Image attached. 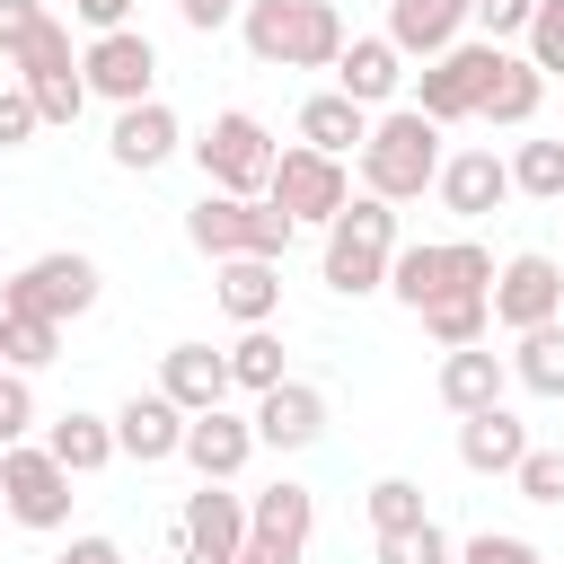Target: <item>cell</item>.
<instances>
[{
  "label": "cell",
  "instance_id": "obj_1",
  "mask_svg": "<svg viewBox=\"0 0 564 564\" xmlns=\"http://www.w3.org/2000/svg\"><path fill=\"white\" fill-rule=\"evenodd\" d=\"M238 35H247V53L264 70H335V53L352 44L335 0H247Z\"/></svg>",
  "mask_w": 564,
  "mask_h": 564
},
{
  "label": "cell",
  "instance_id": "obj_2",
  "mask_svg": "<svg viewBox=\"0 0 564 564\" xmlns=\"http://www.w3.org/2000/svg\"><path fill=\"white\" fill-rule=\"evenodd\" d=\"M432 176H441V123L423 106H379L370 141H361V194L414 203V194H432Z\"/></svg>",
  "mask_w": 564,
  "mask_h": 564
},
{
  "label": "cell",
  "instance_id": "obj_3",
  "mask_svg": "<svg viewBox=\"0 0 564 564\" xmlns=\"http://www.w3.org/2000/svg\"><path fill=\"white\" fill-rule=\"evenodd\" d=\"M388 264H397V203L352 194V203L326 220V256H317V273H326V291L361 300V291H388Z\"/></svg>",
  "mask_w": 564,
  "mask_h": 564
},
{
  "label": "cell",
  "instance_id": "obj_4",
  "mask_svg": "<svg viewBox=\"0 0 564 564\" xmlns=\"http://www.w3.org/2000/svg\"><path fill=\"white\" fill-rule=\"evenodd\" d=\"M185 238L220 264V256H291V238H300V220L282 212V203H264V194H212L203 185V203L185 212Z\"/></svg>",
  "mask_w": 564,
  "mask_h": 564
},
{
  "label": "cell",
  "instance_id": "obj_5",
  "mask_svg": "<svg viewBox=\"0 0 564 564\" xmlns=\"http://www.w3.org/2000/svg\"><path fill=\"white\" fill-rule=\"evenodd\" d=\"M494 247H476V238H414V247H397V264H388V291L405 300V308H432V300H449V291H485L494 300Z\"/></svg>",
  "mask_w": 564,
  "mask_h": 564
},
{
  "label": "cell",
  "instance_id": "obj_6",
  "mask_svg": "<svg viewBox=\"0 0 564 564\" xmlns=\"http://www.w3.org/2000/svg\"><path fill=\"white\" fill-rule=\"evenodd\" d=\"M194 159H203V185L212 194H264L273 185V132L247 115V106H229V115H212V132L194 141Z\"/></svg>",
  "mask_w": 564,
  "mask_h": 564
},
{
  "label": "cell",
  "instance_id": "obj_7",
  "mask_svg": "<svg viewBox=\"0 0 564 564\" xmlns=\"http://www.w3.org/2000/svg\"><path fill=\"white\" fill-rule=\"evenodd\" d=\"M97 291H106L97 264H88L79 247H53V256H26V264L0 282V308H35V317H62V326H70V317L97 308Z\"/></svg>",
  "mask_w": 564,
  "mask_h": 564
},
{
  "label": "cell",
  "instance_id": "obj_8",
  "mask_svg": "<svg viewBox=\"0 0 564 564\" xmlns=\"http://www.w3.org/2000/svg\"><path fill=\"white\" fill-rule=\"evenodd\" d=\"M264 203H282L300 229L317 220H335L344 203H352V176H344V159L335 150H308V141H282V159H273V185H264Z\"/></svg>",
  "mask_w": 564,
  "mask_h": 564
},
{
  "label": "cell",
  "instance_id": "obj_9",
  "mask_svg": "<svg viewBox=\"0 0 564 564\" xmlns=\"http://www.w3.org/2000/svg\"><path fill=\"white\" fill-rule=\"evenodd\" d=\"M494 53H502L494 35H476V44L458 35L449 53H432V62H423V79H414V106H423L441 132H449V123H476V97H485V70H494Z\"/></svg>",
  "mask_w": 564,
  "mask_h": 564
},
{
  "label": "cell",
  "instance_id": "obj_10",
  "mask_svg": "<svg viewBox=\"0 0 564 564\" xmlns=\"http://www.w3.org/2000/svg\"><path fill=\"white\" fill-rule=\"evenodd\" d=\"M238 555H247V494L203 476L176 511V564H238Z\"/></svg>",
  "mask_w": 564,
  "mask_h": 564
},
{
  "label": "cell",
  "instance_id": "obj_11",
  "mask_svg": "<svg viewBox=\"0 0 564 564\" xmlns=\"http://www.w3.org/2000/svg\"><path fill=\"white\" fill-rule=\"evenodd\" d=\"M0 494H9V520H18V529H62V520H70V467H62L53 449L9 441V449H0Z\"/></svg>",
  "mask_w": 564,
  "mask_h": 564
},
{
  "label": "cell",
  "instance_id": "obj_12",
  "mask_svg": "<svg viewBox=\"0 0 564 564\" xmlns=\"http://www.w3.org/2000/svg\"><path fill=\"white\" fill-rule=\"evenodd\" d=\"M546 317H564V264L538 256V247H520V256L494 273V326L529 335V326H546Z\"/></svg>",
  "mask_w": 564,
  "mask_h": 564
},
{
  "label": "cell",
  "instance_id": "obj_13",
  "mask_svg": "<svg viewBox=\"0 0 564 564\" xmlns=\"http://www.w3.org/2000/svg\"><path fill=\"white\" fill-rule=\"evenodd\" d=\"M79 70H88V97L141 106V97H150V79H159V53H150V35H132V26H106V35H88Z\"/></svg>",
  "mask_w": 564,
  "mask_h": 564
},
{
  "label": "cell",
  "instance_id": "obj_14",
  "mask_svg": "<svg viewBox=\"0 0 564 564\" xmlns=\"http://www.w3.org/2000/svg\"><path fill=\"white\" fill-rule=\"evenodd\" d=\"M256 449H264V441H256V414H229V405H212V414H194V423H185V449H176V458H185L194 476L229 485V476H238Z\"/></svg>",
  "mask_w": 564,
  "mask_h": 564
},
{
  "label": "cell",
  "instance_id": "obj_15",
  "mask_svg": "<svg viewBox=\"0 0 564 564\" xmlns=\"http://www.w3.org/2000/svg\"><path fill=\"white\" fill-rule=\"evenodd\" d=\"M432 194H441L458 220H485V212L511 203V159H494V150H449L441 176H432Z\"/></svg>",
  "mask_w": 564,
  "mask_h": 564
},
{
  "label": "cell",
  "instance_id": "obj_16",
  "mask_svg": "<svg viewBox=\"0 0 564 564\" xmlns=\"http://www.w3.org/2000/svg\"><path fill=\"white\" fill-rule=\"evenodd\" d=\"M185 405L167 397V388H150V397H123V414H115V449L123 458H141V467H159V458H176L185 449Z\"/></svg>",
  "mask_w": 564,
  "mask_h": 564
},
{
  "label": "cell",
  "instance_id": "obj_17",
  "mask_svg": "<svg viewBox=\"0 0 564 564\" xmlns=\"http://www.w3.org/2000/svg\"><path fill=\"white\" fill-rule=\"evenodd\" d=\"M176 115L159 106V97H141V106H115V132H106V159L115 167H132V176H150V167H167L176 159Z\"/></svg>",
  "mask_w": 564,
  "mask_h": 564
},
{
  "label": "cell",
  "instance_id": "obj_18",
  "mask_svg": "<svg viewBox=\"0 0 564 564\" xmlns=\"http://www.w3.org/2000/svg\"><path fill=\"white\" fill-rule=\"evenodd\" d=\"M317 432H326V388L273 379V388L256 397V441H264V449H308Z\"/></svg>",
  "mask_w": 564,
  "mask_h": 564
},
{
  "label": "cell",
  "instance_id": "obj_19",
  "mask_svg": "<svg viewBox=\"0 0 564 564\" xmlns=\"http://www.w3.org/2000/svg\"><path fill=\"white\" fill-rule=\"evenodd\" d=\"M467 18H476V0H388V44L405 62H432L467 35Z\"/></svg>",
  "mask_w": 564,
  "mask_h": 564
},
{
  "label": "cell",
  "instance_id": "obj_20",
  "mask_svg": "<svg viewBox=\"0 0 564 564\" xmlns=\"http://www.w3.org/2000/svg\"><path fill=\"white\" fill-rule=\"evenodd\" d=\"M335 88L379 115V106H397V88H405V53H397L388 35H352V44L335 53Z\"/></svg>",
  "mask_w": 564,
  "mask_h": 564
},
{
  "label": "cell",
  "instance_id": "obj_21",
  "mask_svg": "<svg viewBox=\"0 0 564 564\" xmlns=\"http://www.w3.org/2000/svg\"><path fill=\"white\" fill-rule=\"evenodd\" d=\"M538 106H546V70H538L529 53H494V70H485V97H476V123H502V132H520V123H538Z\"/></svg>",
  "mask_w": 564,
  "mask_h": 564
},
{
  "label": "cell",
  "instance_id": "obj_22",
  "mask_svg": "<svg viewBox=\"0 0 564 564\" xmlns=\"http://www.w3.org/2000/svg\"><path fill=\"white\" fill-rule=\"evenodd\" d=\"M212 300H220L238 326H273V308H282V256H220Z\"/></svg>",
  "mask_w": 564,
  "mask_h": 564
},
{
  "label": "cell",
  "instance_id": "obj_23",
  "mask_svg": "<svg viewBox=\"0 0 564 564\" xmlns=\"http://www.w3.org/2000/svg\"><path fill=\"white\" fill-rule=\"evenodd\" d=\"M529 458V423L511 405H485V414H458V467L467 476H511Z\"/></svg>",
  "mask_w": 564,
  "mask_h": 564
},
{
  "label": "cell",
  "instance_id": "obj_24",
  "mask_svg": "<svg viewBox=\"0 0 564 564\" xmlns=\"http://www.w3.org/2000/svg\"><path fill=\"white\" fill-rule=\"evenodd\" d=\"M308 529H317V494L308 485H264V494H247V538L256 546H273V555H300L308 546Z\"/></svg>",
  "mask_w": 564,
  "mask_h": 564
},
{
  "label": "cell",
  "instance_id": "obj_25",
  "mask_svg": "<svg viewBox=\"0 0 564 564\" xmlns=\"http://www.w3.org/2000/svg\"><path fill=\"white\" fill-rule=\"evenodd\" d=\"M159 388H167L185 414H212V405H229V352H212V344H167V352H159Z\"/></svg>",
  "mask_w": 564,
  "mask_h": 564
},
{
  "label": "cell",
  "instance_id": "obj_26",
  "mask_svg": "<svg viewBox=\"0 0 564 564\" xmlns=\"http://www.w3.org/2000/svg\"><path fill=\"white\" fill-rule=\"evenodd\" d=\"M502 388H511V361H502L494 344L441 352V405H449V414H485V405H502Z\"/></svg>",
  "mask_w": 564,
  "mask_h": 564
},
{
  "label": "cell",
  "instance_id": "obj_27",
  "mask_svg": "<svg viewBox=\"0 0 564 564\" xmlns=\"http://www.w3.org/2000/svg\"><path fill=\"white\" fill-rule=\"evenodd\" d=\"M300 141L344 159V150H361V141H370V106H352L344 88H317V97L300 106Z\"/></svg>",
  "mask_w": 564,
  "mask_h": 564
},
{
  "label": "cell",
  "instance_id": "obj_28",
  "mask_svg": "<svg viewBox=\"0 0 564 564\" xmlns=\"http://www.w3.org/2000/svg\"><path fill=\"white\" fill-rule=\"evenodd\" d=\"M44 449H53L70 476H97L106 458H123V449H115V414H79V405H70V414H53Z\"/></svg>",
  "mask_w": 564,
  "mask_h": 564
},
{
  "label": "cell",
  "instance_id": "obj_29",
  "mask_svg": "<svg viewBox=\"0 0 564 564\" xmlns=\"http://www.w3.org/2000/svg\"><path fill=\"white\" fill-rule=\"evenodd\" d=\"M414 317H423V335H432L441 352H458V344H485L494 300H485V291H449V300H432V308H414Z\"/></svg>",
  "mask_w": 564,
  "mask_h": 564
},
{
  "label": "cell",
  "instance_id": "obj_30",
  "mask_svg": "<svg viewBox=\"0 0 564 564\" xmlns=\"http://www.w3.org/2000/svg\"><path fill=\"white\" fill-rule=\"evenodd\" d=\"M0 361H9V370H44V361H62V317L0 308Z\"/></svg>",
  "mask_w": 564,
  "mask_h": 564
},
{
  "label": "cell",
  "instance_id": "obj_31",
  "mask_svg": "<svg viewBox=\"0 0 564 564\" xmlns=\"http://www.w3.org/2000/svg\"><path fill=\"white\" fill-rule=\"evenodd\" d=\"M511 379H520L529 397H564V317H546V326H529V335H520Z\"/></svg>",
  "mask_w": 564,
  "mask_h": 564
},
{
  "label": "cell",
  "instance_id": "obj_32",
  "mask_svg": "<svg viewBox=\"0 0 564 564\" xmlns=\"http://www.w3.org/2000/svg\"><path fill=\"white\" fill-rule=\"evenodd\" d=\"M273 379H282V335H273V326H238V344H229V388L264 397Z\"/></svg>",
  "mask_w": 564,
  "mask_h": 564
},
{
  "label": "cell",
  "instance_id": "obj_33",
  "mask_svg": "<svg viewBox=\"0 0 564 564\" xmlns=\"http://www.w3.org/2000/svg\"><path fill=\"white\" fill-rule=\"evenodd\" d=\"M511 194H529V203H564V132L511 150Z\"/></svg>",
  "mask_w": 564,
  "mask_h": 564
},
{
  "label": "cell",
  "instance_id": "obj_34",
  "mask_svg": "<svg viewBox=\"0 0 564 564\" xmlns=\"http://www.w3.org/2000/svg\"><path fill=\"white\" fill-rule=\"evenodd\" d=\"M379 564H458V546L441 538V520H414V529H379Z\"/></svg>",
  "mask_w": 564,
  "mask_h": 564
},
{
  "label": "cell",
  "instance_id": "obj_35",
  "mask_svg": "<svg viewBox=\"0 0 564 564\" xmlns=\"http://www.w3.org/2000/svg\"><path fill=\"white\" fill-rule=\"evenodd\" d=\"M26 97H35L44 123H79V106H88V70H79V62H70V70H44V79H26Z\"/></svg>",
  "mask_w": 564,
  "mask_h": 564
},
{
  "label": "cell",
  "instance_id": "obj_36",
  "mask_svg": "<svg viewBox=\"0 0 564 564\" xmlns=\"http://www.w3.org/2000/svg\"><path fill=\"white\" fill-rule=\"evenodd\" d=\"M70 62H79V53H70V26H62V18H44V26L18 44V62H9V70H18V79H44V70H70Z\"/></svg>",
  "mask_w": 564,
  "mask_h": 564
},
{
  "label": "cell",
  "instance_id": "obj_37",
  "mask_svg": "<svg viewBox=\"0 0 564 564\" xmlns=\"http://www.w3.org/2000/svg\"><path fill=\"white\" fill-rule=\"evenodd\" d=\"M414 520H432L423 511V485L414 476H379L370 485V529H414Z\"/></svg>",
  "mask_w": 564,
  "mask_h": 564
},
{
  "label": "cell",
  "instance_id": "obj_38",
  "mask_svg": "<svg viewBox=\"0 0 564 564\" xmlns=\"http://www.w3.org/2000/svg\"><path fill=\"white\" fill-rule=\"evenodd\" d=\"M511 485H520V502H546V511H555V502H564V449H538V441H529V458L511 467Z\"/></svg>",
  "mask_w": 564,
  "mask_h": 564
},
{
  "label": "cell",
  "instance_id": "obj_39",
  "mask_svg": "<svg viewBox=\"0 0 564 564\" xmlns=\"http://www.w3.org/2000/svg\"><path fill=\"white\" fill-rule=\"evenodd\" d=\"M458 564H546L529 538H511V529H476L467 546H458Z\"/></svg>",
  "mask_w": 564,
  "mask_h": 564
},
{
  "label": "cell",
  "instance_id": "obj_40",
  "mask_svg": "<svg viewBox=\"0 0 564 564\" xmlns=\"http://www.w3.org/2000/svg\"><path fill=\"white\" fill-rule=\"evenodd\" d=\"M529 62L555 79L564 70V0H538V18H529Z\"/></svg>",
  "mask_w": 564,
  "mask_h": 564
},
{
  "label": "cell",
  "instance_id": "obj_41",
  "mask_svg": "<svg viewBox=\"0 0 564 564\" xmlns=\"http://www.w3.org/2000/svg\"><path fill=\"white\" fill-rule=\"evenodd\" d=\"M26 423H35V388H26V370H9L0 379V441H26Z\"/></svg>",
  "mask_w": 564,
  "mask_h": 564
},
{
  "label": "cell",
  "instance_id": "obj_42",
  "mask_svg": "<svg viewBox=\"0 0 564 564\" xmlns=\"http://www.w3.org/2000/svg\"><path fill=\"white\" fill-rule=\"evenodd\" d=\"M35 123H44V115H35V97H26V79H9V88H0V150H18V141L35 132Z\"/></svg>",
  "mask_w": 564,
  "mask_h": 564
},
{
  "label": "cell",
  "instance_id": "obj_43",
  "mask_svg": "<svg viewBox=\"0 0 564 564\" xmlns=\"http://www.w3.org/2000/svg\"><path fill=\"white\" fill-rule=\"evenodd\" d=\"M44 18H53L44 0H0V62H18V44H26Z\"/></svg>",
  "mask_w": 564,
  "mask_h": 564
},
{
  "label": "cell",
  "instance_id": "obj_44",
  "mask_svg": "<svg viewBox=\"0 0 564 564\" xmlns=\"http://www.w3.org/2000/svg\"><path fill=\"white\" fill-rule=\"evenodd\" d=\"M529 18H538V0H476V26L502 44V35H529Z\"/></svg>",
  "mask_w": 564,
  "mask_h": 564
},
{
  "label": "cell",
  "instance_id": "obj_45",
  "mask_svg": "<svg viewBox=\"0 0 564 564\" xmlns=\"http://www.w3.org/2000/svg\"><path fill=\"white\" fill-rule=\"evenodd\" d=\"M176 18H185L194 35H212V26H229V18H238V0H176Z\"/></svg>",
  "mask_w": 564,
  "mask_h": 564
},
{
  "label": "cell",
  "instance_id": "obj_46",
  "mask_svg": "<svg viewBox=\"0 0 564 564\" xmlns=\"http://www.w3.org/2000/svg\"><path fill=\"white\" fill-rule=\"evenodd\" d=\"M70 18H79L88 35H106V26H123V18H132V0H70Z\"/></svg>",
  "mask_w": 564,
  "mask_h": 564
},
{
  "label": "cell",
  "instance_id": "obj_47",
  "mask_svg": "<svg viewBox=\"0 0 564 564\" xmlns=\"http://www.w3.org/2000/svg\"><path fill=\"white\" fill-rule=\"evenodd\" d=\"M62 564H123V546H115V538H70Z\"/></svg>",
  "mask_w": 564,
  "mask_h": 564
},
{
  "label": "cell",
  "instance_id": "obj_48",
  "mask_svg": "<svg viewBox=\"0 0 564 564\" xmlns=\"http://www.w3.org/2000/svg\"><path fill=\"white\" fill-rule=\"evenodd\" d=\"M238 564H300V555H273V546H256V538H247V555H238Z\"/></svg>",
  "mask_w": 564,
  "mask_h": 564
},
{
  "label": "cell",
  "instance_id": "obj_49",
  "mask_svg": "<svg viewBox=\"0 0 564 564\" xmlns=\"http://www.w3.org/2000/svg\"><path fill=\"white\" fill-rule=\"evenodd\" d=\"M0 520H9V494H0Z\"/></svg>",
  "mask_w": 564,
  "mask_h": 564
},
{
  "label": "cell",
  "instance_id": "obj_50",
  "mask_svg": "<svg viewBox=\"0 0 564 564\" xmlns=\"http://www.w3.org/2000/svg\"><path fill=\"white\" fill-rule=\"evenodd\" d=\"M0 379H9V361H0Z\"/></svg>",
  "mask_w": 564,
  "mask_h": 564
},
{
  "label": "cell",
  "instance_id": "obj_51",
  "mask_svg": "<svg viewBox=\"0 0 564 564\" xmlns=\"http://www.w3.org/2000/svg\"><path fill=\"white\" fill-rule=\"evenodd\" d=\"M0 449H9V441H0Z\"/></svg>",
  "mask_w": 564,
  "mask_h": 564
}]
</instances>
